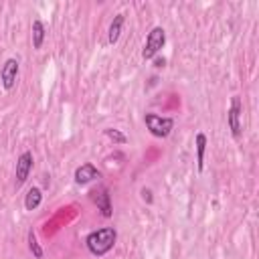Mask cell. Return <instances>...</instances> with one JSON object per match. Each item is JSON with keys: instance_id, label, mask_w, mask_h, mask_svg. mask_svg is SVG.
I'll return each instance as SVG.
<instances>
[{"instance_id": "obj_10", "label": "cell", "mask_w": 259, "mask_h": 259, "mask_svg": "<svg viewBox=\"0 0 259 259\" xmlns=\"http://www.w3.org/2000/svg\"><path fill=\"white\" fill-rule=\"evenodd\" d=\"M41 200H43V193H41V189H31L29 193H27V198H24V206H27V211H35L37 206L41 204Z\"/></svg>"}, {"instance_id": "obj_5", "label": "cell", "mask_w": 259, "mask_h": 259, "mask_svg": "<svg viewBox=\"0 0 259 259\" xmlns=\"http://www.w3.org/2000/svg\"><path fill=\"white\" fill-rule=\"evenodd\" d=\"M91 200L97 204V209L101 211L103 217H112L114 209H112V198H110V193L106 187H97L95 191H91Z\"/></svg>"}, {"instance_id": "obj_12", "label": "cell", "mask_w": 259, "mask_h": 259, "mask_svg": "<svg viewBox=\"0 0 259 259\" xmlns=\"http://www.w3.org/2000/svg\"><path fill=\"white\" fill-rule=\"evenodd\" d=\"M204 150H206V136L204 134H196V162H198V170H202V164H204Z\"/></svg>"}, {"instance_id": "obj_14", "label": "cell", "mask_w": 259, "mask_h": 259, "mask_svg": "<svg viewBox=\"0 0 259 259\" xmlns=\"http://www.w3.org/2000/svg\"><path fill=\"white\" fill-rule=\"evenodd\" d=\"M29 247H31V251H33V255H35L37 259H41V257H43V249L39 247L37 237H35V233H33V231L29 233Z\"/></svg>"}, {"instance_id": "obj_4", "label": "cell", "mask_w": 259, "mask_h": 259, "mask_svg": "<svg viewBox=\"0 0 259 259\" xmlns=\"http://www.w3.org/2000/svg\"><path fill=\"white\" fill-rule=\"evenodd\" d=\"M241 114H243V106H241V97H233L231 99V108L227 112V120H229V130H231V134L239 138L241 136Z\"/></svg>"}, {"instance_id": "obj_8", "label": "cell", "mask_w": 259, "mask_h": 259, "mask_svg": "<svg viewBox=\"0 0 259 259\" xmlns=\"http://www.w3.org/2000/svg\"><path fill=\"white\" fill-rule=\"evenodd\" d=\"M95 178H101V172L93 164H83L75 170V183L77 185H89Z\"/></svg>"}, {"instance_id": "obj_6", "label": "cell", "mask_w": 259, "mask_h": 259, "mask_svg": "<svg viewBox=\"0 0 259 259\" xmlns=\"http://www.w3.org/2000/svg\"><path fill=\"white\" fill-rule=\"evenodd\" d=\"M18 77V61L16 59H6V63L0 69V81H2L4 89H12Z\"/></svg>"}, {"instance_id": "obj_2", "label": "cell", "mask_w": 259, "mask_h": 259, "mask_svg": "<svg viewBox=\"0 0 259 259\" xmlns=\"http://www.w3.org/2000/svg\"><path fill=\"white\" fill-rule=\"evenodd\" d=\"M144 122H146V128L150 130V134L156 136V138H166L174 128L172 118H162V116H156V114H146Z\"/></svg>"}, {"instance_id": "obj_16", "label": "cell", "mask_w": 259, "mask_h": 259, "mask_svg": "<svg viewBox=\"0 0 259 259\" xmlns=\"http://www.w3.org/2000/svg\"><path fill=\"white\" fill-rule=\"evenodd\" d=\"M142 194H144V198H148V200H152V196H150V191H146V189H144V191H142Z\"/></svg>"}, {"instance_id": "obj_1", "label": "cell", "mask_w": 259, "mask_h": 259, "mask_svg": "<svg viewBox=\"0 0 259 259\" xmlns=\"http://www.w3.org/2000/svg\"><path fill=\"white\" fill-rule=\"evenodd\" d=\"M116 239H118L116 229L114 227H103V229H97V231L89 233L87 239H85V245H87L89 253L101 257V255H106L108 251L114 249Z\"/></svg>"}, {"instance_id": "obj_9", "label": "cell", "mask_w": 259, "mask_h": 259, "mask_svg": "<svg viewBox=\"0 0 259 259\" xmlns=\"http://www.w3.org/2000/svg\"><path fill=\"white\" fill-rule=\"evenodd\" d=\"M122 27H124V14H116L114 22L110 24V31H108V43L110 45L118 43V39L122 35Z\"/></svg>"}, {"instance_id": "obj_3", "label": "cell", "mask_w": 259, "mask_h": 259, "mask_svg": "<svg viewBox=\"0 0 259 259\" xmlns=\"http://www.w3.org/2000/svg\"><path fill=\"white\" fill-rule=\"evenodd\" d=\"M164 43H166V33H164V29H162V27H154V29L150 31L148 39H146V47H144V51H142V57H144V59H154V57L160 53V49L164 47Z\"/></svg>"}, {"instance_id": "obj_11", "label": "cell", "mask_w": 259, "mask_h": 259, "mask_svg": "<svg viewBox=\"0 0 259 259\" xmlns=\"http://www.w3.org/2000/svg\"><path fill=\"white\" fill-rule=\"evenodd\" d=\"M43 41H45V24L41 20H35L33 22V47L35 49H41L43 47Z\"/></svg>"}, {"instance_id": "obj_15", "label": "cell", "mask_w": 259, "mask_h": 259, "mask_svg": "<svg viewBox=\"0 0 259 259\" xmlns=\"http://www.w3.org/2000/svg\"><path fill=\"white\" fill-rule=\"evenodd\" d=\"M154 63H156V67H164V63H166V61H164V59H156Z\"/></svg>"}, {"instance_id": "obj_13", "label": "cell", "mask_w": 259, "mask_h": 259, "mask_svg": "<svg viewBox=\"0 0 259 259\" xmlns=\"http://www.w3.org/2000/svg\"><path fill=\"white\" fill-rule=\"evenodd\" d=\"M106 136H108L110 140H114L116 144H126V142H128V138H126L122 132H118V130H114V128H108V130H106Z\"/></svg>"}, {"instance_id": "obj_7", "label": "cell", "mask_w": 259, "mask_h": 259, "mask_svg": "<svg viewBox=\"0 0 259 259\" xmlns=\"http://www.w3.org/2000/svg\"><path fill=\"white\" fill-rule=\"evenodd\" d=\"M31 170H33V154L31 152H22L20 158L16 160V187L27 183Z\"/></svg>"}]
</instances>
